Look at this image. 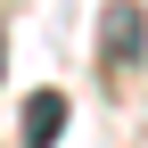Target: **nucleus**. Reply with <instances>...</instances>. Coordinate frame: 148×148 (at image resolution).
Returning a JSON list of instances; mask_svg holds the SVG:
<instances>
[{
    "label": "nucleus",
    "mask_w": 148,
    "mask_h": 148,
    "mask_svg": "<svg viewBox=\"0 0 148 148\" xmlns=\"http://www.w3.org/2000/svg\"><path fill=\"white\" fill-rule=\"evenodd\" d=\"M0 74H8V16H0Z\"/></svg>",
    "instance_id": "obj_3"
},
{
    "label": "nucleus",
    "mask_w": 148,
    "mask_h": 148,
    "mask_svg": "<svg viewBox=\"0 0 148 148\" xmlns=\"http://www.w3.org/2000/svg\"><path fill=\"white\" fill-rule=\"evenodd\" d=\"M140 58H148V8H140V0H107V8H99V66L123 74Z\"/></svg>",
    "instance_id": "obj_1"
},
{
    "label": "nucleus",
    "mask_w": 148,
    "mask_h": 148,
    "mask_svg": "<svg viewBox=\"0 0 148 148\" xmlns=\"http://www.w3.org/2000/svg\"><path fill=\"white\" fill-rule=\"evenodd\" d=\"M66 132V90H33L25 99V148H58Z\"/></svg>",
    "instance_id": "obj_2"
}]
</instances>
